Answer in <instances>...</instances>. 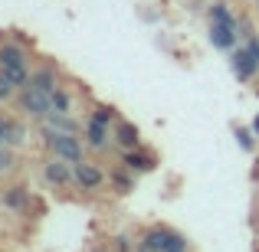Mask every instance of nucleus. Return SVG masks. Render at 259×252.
I'll list each match as a JSON object with an SVG mask.
<instances>
[{"mask_svg":"<svg viewBox=\"0 0 259 252\" xmlns=\"http://www.w3.org/2000/svg\"><path fill=\"white\" fill-rule=\"evenodd\" d=\"M0 72H4L7 79H10L17 88H23L30 82V66H26V53L23 46L17 43H0Z\"/></svg>","mask_w":259,"mask_h":252,"instance_id":"nucleus-1","label":"nucleus"},{"mask_svg":"<svg viewBox=\"0 0 259 252\" xmlns=\"http://www.w3.org/2000/svg\"><path fill=\"white\" fill-rule=\"evenodd\" d=\"M39 131H43V141H46V147H50V154L66 158V161H72V164H79V161H82V141H79L76 134H69V131H53V128H39Z\"/></svg>","mask_w":259,"mask_h":252,"instance_id":"nucleus-2","label":"nucleus"},{"mask_svg":"<svg viewBox=\"0 0 259 252\" xmlns=\"http://www.w3.org/2000/svg\"><path fill=\"white\" fill-rule=\"evenodd\" d=\"M141 249H148V252H187V239L167 226H151L141 236Z\"/></svg>","mask_w":259,"mask_h":252,"instance_id":"nucleus-3","label":"nucleus"},{"mask_svg":"<svg viewBox=\"0 0 259 252\" xmlns=\"http://www.w3.org/2000/svg\"><path fill=\"white\" fill-rule=\"evenodd\" d=\"M17 105H20V112H23V115L43 121L46 115L53 112V92H46V88H36V85L26 82L23 88H20V95H17Z\"/></svg>","mask_w":259,"mask_h":252,"instance_id":"nucleus-4","label":"nucleus"},{"mask_svg":"<svg viewBox=\"0 0 259 252\" xmlns=\"http://www.w3.org/2000/svg\"><path fill=\"white\" fill-rule=\"evenodd\" d=\"M43 177H46V183H53V187H69V183H76V164L53 154V158L43 164Z\"/></svg>","mask_w":259,"mask_h":252,"instance_id":"nucleus-5","label":"nucleus"},{"mask_svg":"<svg viewBox=\"0 0 259 252\" xmlns=\"http://www.w3.org/2000/svg\"><path fill=\"white\" fill-rule=\"evenodd\" d=\"M82 134H85V144H89V147H95V151H105V147H108V141L115 138V134L108 131V121L95 118V115H89V118H85Z\"/></svg>","mask_w":259,"mask_h":252,"instance_id":"nucleus-6","label":"nucleus"},{"mask_svg":"<svg viewBox=\"0 0 259 252\" xmlns=\"http://www.w3.org/2000/svg\"><path fill=\"white\" fill-rule=\"evenodd\" d=\"M121 164H125L128 170H135V174H148V170H154V154L145 151V147H125V154H121Z\"/></svg>","mask_w":259,"mask_h":252,"instance_id":"nucleus-7","label":"nucleus"},{"mask_svg":"<svg viewBox=\"0 0 259 252\" xmlns=\"http://www.w3.org/2000/svg\"><path fill=\"white\" fill-rule=\"evenodd\" d=\"M76 183L82 190H99L102 183H105V174H102V167L99 164H92V161H79L76 164Z\"/></svg>","mask_w":259,"mask_h":252,"instance_id":"nucleus-8","label":"nucleus"},{"mask_svg":"<svg viewBox=\"0 0 259 252\" xmlns=\"http://www.w3.org/2000/svg\"><path fill=\"white\" fill-rule=\"evenodd\" d=\"M230 66H233V76H236V79H243V82H246V79H253V76H256V69H259L256 56L246 49V46L233 49V63H230Z\"/></svg>","mask_w":259,"mask_h":252,"instance_id":"nucleus-9","label":"nucleus"},{"mask_svg":"<svg viewBox=\"0 0 259 252\" xmlns=\"http://www.w3.org/2000/svg\"><path fill=\"white\" fill-rule=\"evenodd\" d=\"M236 39H240V33H236V26H227V23H213L210 20V43L217 46V49H236Z\"/></svg>","mask_w":259,"mask_h":252,"instance_id":"nucleus-10","label":"nucleus"},{"mask_svg":"<svg viewBox=\"0 0 259 252\" xmlns=\"http://www.w3.org/2000/svg\"><path fill=\"white\" fill-rule=\"evenodd\" d=\"M0 200H4V207H10V210H26L30 207V190H26L23 183H10V187H4Z\"/></svg>","mask_w":259,"mask_h":252,"instance_id":"nucleus-11","label":"nucleus"},{"mask_svg":"<svg viewBox=\"0 0 259 252\" xmlns=\"http://www.w3.org/2000/svg\"><path fill=\"white\" fill-rule=\"evenodd\" d=\"M112 134H115V141H118L121 147H138V144H141V131L132 125V121H121V118H118V121L112 125Z\"/></svg>","mask_w":259,"mask_h":252,"instance_id":"nucleus-12","label":"nucleus"},{"mask_svg":"<svg viewBox=\"0 0 259 252\" xmlns=\"http://www.w3.org/2000/svg\"><path fill=\"white\" fill-rule=\"evenodd\" d=\"M30 85H36V88H46V92H53V88L59 85V76H56V69H53V66H39V69H33V72H30Z\"/></svg>","mask_w":259,"mask_h":252,"instance_id":"nucleus-13","label":"nucleus"},{"mask_svg":"<svg viewBox=\"0 0 259 252\" xmlns=\"http://www.w3.org/2000/svg\"><path fill=\"white\" fill-rule=\"evenodd\" d=\"M135 170H128L125 164H121L118 170H112V174H108V180H112V187L115 190H118V193H132V190H135Z\"/></svg>","mask_w":259,"mask_h":252,"instance_id":"nucleus-14","label":"nucleus"},{"mask_svg":"<svg viewBox=\"0 0 259 252\" xmlns=\"http://www.w3.org/2000/svg\"><path fill=\"white\" fill-rule=\"evenodd\" d=\"M26 134H30V131H26V125H23V121H13V118H10V125H7V138H4V144H10L13 151H17L20 144H26Z\"/></svg>","mask_w":259,"mask_h":252,"instance_id":"nucleus-15","label":"nucleus"},{"mask_svg":"<svg viewBox=\"0 0 259 252\" xmlns=\"http://www.w3.org/2000/svg\"><path fill=\"white\" fill-rule=\"evenodd\" d=\"M53 112H56V115H72V95L66 92L63 85L53 88ZM53 112H50V115H53Z\"/></svg>","mask_w":259,"mask_h":252,"instance_id":"nucleus-16","label":"nucleus"},{"mask_svg":"<svg viewBox=\"0 0 259 252\" xmlns=\"http://www.w3.org/2000/svg\"><path fill=\"white\" fill-rule=\"evenodd\" d=\"M210 20H213V23H227V26H236L233 13L227 10V4H223V0H217V4L210 7Z\"/></svg>","mask_w":259,"mask_h":252,"instance_id":"nucleus-17","label":"nucleus"},{"mask_svg":"<svg viewBox=\"0 0 259 252\" xmlns=\"http://www.w3.org/2000/svg\"><path fill=\"white\" fill-rule=\"evenodd\" d=\"M253 138H256L253 128H236V141H240L243 151H253Z\"/></svg>","mask_w":259,"mask_h":252,"instance_id":"nucleus-18","label":"nucleus"},{"mask_svg":"<svg viewBox=\"0 0 259 252\" xmlns=\"http://www.w3.org/2000/svg\"><path fill=\"white\" fill-rule=\"evenodd\" d=\"M13 170V147L10 144H0V174Z\"/></svg>","mask_w":259,"mask_h":252,"instance_id":"nucleus-19","label":"nucleus"},{"mask_svg":"<svg viewBox=\"0 0 259 252\" xmlns=\"http://www.w3.org/2000/svg\"><path fill=\"white\" fill-rule=\"evenodd\" d=\"M95 118H102V121H108V125H115V121H118V115H115V108L112 105H95Z\"/></svg>","mask_w":259,"mask_h":252,"instance_id":"nucleus-20","label":"nucleus"},{"mask_svg":"<svg viewBox=\"0 0 259 252\" xmlns=\"http://www.w3.org/2000/svg\"><path fill=\"white\" fill-rule=\"evenodd\" d=\"M13 88H17V85H13L10 79H7L4 72H0V102H4V98H10V95H13Z\"/></svg>","mask_w":259,"mask_h":252,"instance_id":"nucleus-21","label":"nucleus"},{"mask_svg":"<svg viewBox=\"0 0 259 252\" xmlns=\"http://www.w3.org/2000/svg\"><path fill=\"white\" fill-rule=\"evenodd\" d=\"M246 49L253 53V56H256V63H259V39H256V36H249V39H246Z\"/></svg>","mask_w":259,"mask_h":252,"instance_id":"nucleus-22","label":"nucleus"},{"mask_svg":"<svg viewBox=\"0 0 259 252\" xmlns=\"http://www.w3.org/2000/svg\"><path fill=\"white\" fill-rule=\"evenodd\" d=\"M7 125H10V118H4V115H0V144H4V138H7Z\"/></svg>","mask_w":259,"mask_h":252,"instance_id":"nucleus-23","label":"nucleus"},{"mask_svg":"<svg viewBox=\"0 0 259 252\" xmlns=\"http://www.w3.org/2000/svg\"><path fill=\"white\" fill-rule=\"evenodd\" d=\"M253 131H256V138H259V115L253 118Z\"/></svg>","mask_w":259,"mask_h":252,"instance_id":"nucleus-24","label":"nucleus"},{"mask_svg":"<svg viewBox=\"0 0 259 252\" xmlns=\"http://www.w3.org/2000/svg\"><path fill=\"white\" fill-rule=\"evenodd\" d=\"M141 252H148V249H141Z\"/></svg>","mask_w":259,"mask_h":252,"instance_id":"nucleus-25","label":"nucleus"},{"mask_svg":"<svg viewBox=\"0 0 259 252\" xmlns=\"http://www.w3.org/2000/svg\"><path fill=\"white\" fill-rule=\"evenodd\" d=\"M256 4H259V0H256Z\"/></svg>","mask_w":259,"mask_h":252,"instance_id":"nucleus-26","label":"nucleus"}]
</instances>
